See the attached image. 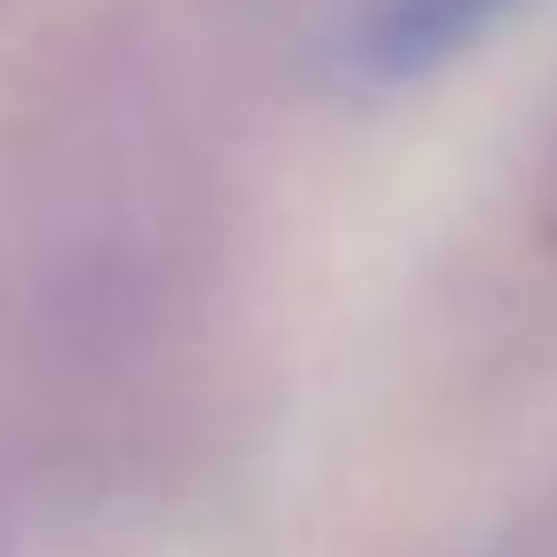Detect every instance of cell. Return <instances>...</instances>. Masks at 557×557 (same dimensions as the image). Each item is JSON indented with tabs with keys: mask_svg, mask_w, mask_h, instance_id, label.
<instances>
[{
	"mask_svg": "<svg viewBox=\"0 0 557 557\" xmlns=\"http://www.w3.org/2000/svg\"><path fill=\"white\" fill-rule=\"evenodd\" d=\"M520 8L528 0H376L362 38H355V53H362L370 76L399 84V76H422V69L467 53L482 30H497Z\"/></svg>",
	"mask_w": 557,
	"mask_h": 557,
	"instance_id": "1",
	"label": "cell"
}]
</instances>
